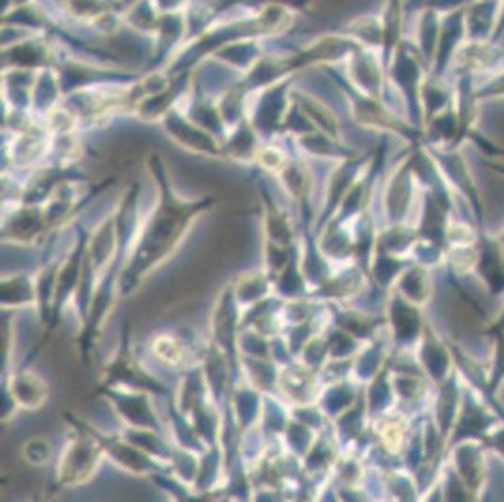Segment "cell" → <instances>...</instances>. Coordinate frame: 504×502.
Here are the masks:
<instances>
[{"label": "cell", "mask_w": 504, "mask_h": 502, "mask_svg": "<svg viewBox=\"0 0 504 502\" xmlns=\"http://www.w3.org/2000/svg\"><path fill=\"white\" fill-rule=\"evenodd\" d=\"M145 171L154 186V203L142 213L134 237L125 249L123 266L119 273L120 300L132 298L140 292L149 276L166 266L185 245L196 222L211 213L219 203L215 194L185 196L173 186L168 164L159 152H149Z\"/></svg>", "instance_id": "6da1fadb"}, {"label": "cell", "mask_w": 504, "mask_h": 502, "mask_svg": "<svg viewBox=\"0 0 504 502\" xmlns=\"http://www.w3.org/2000/svg\"><path fill=\"white\" fill-rule=\"evenodd\" d=\"M70 427L55 461V481L62 490L85 488L96 478L100 466L106 463L98 439L87 427L85 420L66 414Z\"/></svg>", "instance_id": "7a4b0ae2"}, {"label": "cell", "mask_w": 504, "mask_h": 502, "mask_svg": "<svg viewBox=\"0 0 504 502\" xmlns=\"http://www.w3.org/2000/svg\"><path fill=\"white\" fill-rule=\"evenodd\" d=\"M322 70L334 81L335 89L344 103L346 113L352 119V123L361 127L363 130H373L378 134H393L401 136L405 140L414 142L418 137V130L412 123H407L405 119L399 117L386 100L373 98L356 91L354 86L346 83L341 74L332 66H324Z\"/></svg>", "instance_id": "3957f363"}, {"label": "cell", "mask_w": 504, "mask_h": 502, "mask_svg": "<svg viewBox=\"0 0 504 502\" xmlns=\"http://www.w3.org/2000/svg\"><path fill=\"white\" fill-rule=\"evenodd\" d=\"M106 386H119V388H132V390H144L151 391L159 397H171L169 388L162 380L154 374L151 367L140 359L136 354L130 342V330L128 324L125 325L120 341L115 346L110 359L103 363L100 373V388Z\"/></svg>", "instance_id": "277c9868"}, {"label": "cell", "mask_w": 504, "mask_h": 502, "mask_svg": "<svg viewBox=\"0 0 504 502\" xmlns=\"http://www.w3.org/2000/svg\"><path fill=\"white\" fill-rule=\"evenodd\" d=\"M51 399L47 378L27 366H12L3 373V422L21 412H40Z\"/></svg>", "instance_id": "5b68a950"}, {"label": "cell", "mask_w": 504, "mask_h": 502, "mask_svg": "<svg viewBox=\"0 0 504 502\" xmlns=\"http://www.w3.org/2000/svg\"><path fill=\"white\" fill-rule=\"evenodd\" d=\"M100 397L119 422V427L156 429L166 432L162 412L159 408L161 397L144 390L106 386L100 388ZM168 399V397H164Z\"/></svg>", "instance_id": "8992f818"}, {"label": "cell", "mask_w": 504, "mask_h": 502, "mask_svg": "<svg viewBox=\"0 0 504 502\" xmlns=\"http://www.w3.org/2000/svg\"><path fill=\"white\" fill-rule=\"evenodd\" d=\"M298 76L286 78L262 91H254L249 95L247 119L256 128L264 142L277 140L283 136V123L293 100L292 89Z\"/></svg>", "instance_id": "52a82bcc"}, {"label": "cell", "mask_w": 504, "mask_h": 502, "mask_svg": "<svg viewBox=\"0 0 504 502\" xmlns=\"http://www.w3.org/2000/svg\"><path fill=\"white\" fill-rule=\"evenodd\" d=\"M87 427L91 429L93 435L98 439L103 457L120 473H125L134 478H147L151 480L154 474L168 471V466L147 454L145 449L132 444L120 431H108L100 429L89 422H85Z\"/></svg>", "instance_id": "ba28073f"}, {"label": "cell", "mask_w": 504, "mask_h": 502, "mask_svg": "<svg viewBox=\"0 0 504 502\" xmlns=\"http://www.w3.org/2000/svg\"><path fill=\"white\" fill-rule=\"evenodd\" d=\"M159 128L164 132L173 147L190 154V157L224 162L220 137L194 123L179 106L173 108L161 120Z\"/></svg>", "instance_id": "9c48e42d"}, {"label": "cell", "mask_w": 504, "mask_h": 502, "mask_svg": "<svg viewBox=\"0 0 504 502\" xmlns=\"http://www.w3.org/2000/svg\"><path fill=\"white\" fill-rule=\"evenodd\" d=\"M51 235L42 203H8L3 205V243L6 247L34 249Z\"/></svg>", "instance_id": "30bf717a"}, {"label": "cell", "mask_w": 504, "mask_h": 502, "mask_svg": "<svg viewBox=\"0 0 504 502\" xmlns=\"http://www.w3.org/2000/svg\"><path fill=\"white\" fill-rule=\"evenodd\" d=\"M356 91L386 100L388 68L380 51L358 45L341 66H332Z\"/></svg>", "instance_id": "8fae6325"}, {"label": "cell", "mask_w": 504, "mask_h": 502, "mask_svg": "<svg viewBox=\"0 0 504 502\" xmlns=\"http://www.w3.org/2000/svg\"><path fill=\"white\" fill-rule=\"evenodd\" d=\"M203 346L205 342H196L193 339V333H188L185 327L159 330L147 341L149 356L151 359H154L156 366L178 374L200 361Z\"/></svg>", "instance_id": "7c38bea8"}, {"label": "cell", "mask_w": 504, "mask_h": 502, "mask_svg": "<svg viewBox=\"0 0 504 502\" xmlns=\"http://www.w3.org/2000/svg\"><path fill=\"white\" fill-rule=\"evenodd\" d=\"M369 162L371 159H365L363 154H359V157L329 166L326 177L320 185L317 220H315V230L312 232L320 230L326 222L335 217L344 196L349 194V190L354 186V183L358 181L363 169L369 166Z\"/></svg>", "instance_id": "4fadbf2b"}, {"label": "cell", "mask_w": 504, "mask_h": 502, "mask_svg": "<svg viewBox=\"0 0 504 502\" xmlns=\"http://www.w3.org/2000/svg\"><path fill=\"white\" fill-rule=\"evenodd\" d=\"M241 320H243V309L239 307L232 281L226 283L213 301L211 313H210V341L215 342L220 350L228 354L235 363H239L237 352V337L241 332Z\"/></svg>", "instance_id": "5bb4252c"}, {"label": "cell", "mask_w": 504, "mask_h": 502, "mask_svg": "<svg viewBox=\"0 0 504 502\" xmlns=\"http://www.w3.org/2000/svg\"><path fill=\"white\" fill-rule=\"evenodd\" d=\"M260 202V239L264 243L292 249L302 235V228L295 222L293 211L275 200L266 185L258 186Z\"/></svg>", "instance_id": "9a60e30c"}, {"label": "cell", "mask_w": 504, "mask_h": 502, "mask_svg": "<svg viewBox=\"0 0 504 502\" xmlns=\"http://www.w3.org/2000/svg\"><path fill=\"white\" fill-rule=\"evenodd\" d=\"M324 383L320 373L305 367L303 363L293 359L288 366L281 367L279 384H277V395L285 399L290 407L317 405L322 393Z\"/></svg>", "instance_id": "2e32d148"}, {"label": "cell", "mask_w": 504, "mask_h": 502, "mask_svg": "<svg viewBox=\"0 0 504 502\" xmlns=\"http://www.w3.org/2000/svg\"><path fill=\"white\" fill-rule=\"evenodd\" d=\"M290 144L295 149V152L302 154L303 159L310 162H318L322 166H332L343 160L359 157V152L346 144L344 137H337L326 132H312L302 137H295V140H290Z\"/></svg>", "instance_id": "e0dca14e"}, {"label": "cell", "mask_w": 504, "mask_h": 502, "mask_svg": "<svg viewBox=\"0 0 504 502\" xmlns=\"http://www.w3.org/2000/svg\"><path fill=\"white\" fill-rule=\"evenodd\" d=\"M0 305L3 310L17 313V310H37L40 307V290L37 271L20 269L3 273L0 281Z\"/></svg>", "instance_id": "ac0fdd59"}, {"label": "cell", "mask_w": 504, "mask_h": 502, "mask_svg": "<svg viewBox=\"0 0 504 502\" xmlns=\"http://www.w3.org/2000/svg\"><path fill=\"white\" fill-rule=\"evenodd\" d=\"M368 275L369 273L358 262L335 266L329 279L318 290L312 292V298L320 300L322 303H352L365 290Z\"/></svg>", "instance_id": "d6986e66"}, {"label": "cell", "mask_w": 504, "mask_h": 502, "mask_svg": "<svg viewBox=\"0 0 504 502\" xmlns=\"http://www.w3.org/2000/svg\"><path fill=\"white\" fill-rule=\"evenodd\" d=\"M264 140L260 137L251 120L245 119L235 128L228 130L222 140V157L226 164L237 168H256V159Z\"/></svg>", "instance_id": "ffe728a7"}, {"label": "cell", "mask_w": 504, "mask_h": 502, "mask_svg": "<svg viewBox=\"0 0 504 502\" xmlns=\"http://www.w3.org/2000/svg\"><path fill=\"white\" fill-rule=\"evenodd\" d=\"M269 47H271L269 40L239 38L222 44L207 59H213L224 64L226 68H230V70H234L239 76H245L251 68L266 55V51Z\"/></svg>", "instance_id": "44dd1931"}, {"label": "cell", "mask_w": 504, "mask_h": 502, "mask_svg": "<svg viewBox=\"0 0 504 502\" xmlns=\"http://www.w3.org/2000/svg\"><path fill=\"white\" fill-rule=\"evenodd\" d=\"M295 102L300 103L303 108V111L309 115V119L312 120V125L317 127L318 132H326L332 134L337 137H344V130H343V119L339 115V111L335 110V106L329 103V100L315 91L305 89L295 79L293 83V91H292Z\"/></svg>", "instance_id": "7402d4cb"}, {"label": "cell", "mask_w": 504, "mask_h": 502, "mask_svg": "<svg viewBox=\"0 0 504 502\" xmlns=\"http://www.w3.org/2000/svg\"><path fill=\"white\" fill-rule=\"evenodd\" d=\"M414 194V169L410 159L399 164L384 188V213L390 224H403Z\"/></svg>", "instance_id": "603a6c76"}, {"label": "cell", "mask_w": 504, "mask_h": 502, "mask_svg": "<svg viewBox=\"0 0 504 502\" xmlns=\"http://www.w3.org/2000/svg\"><path fill=\"white\" fill-rule=\"evenodd\" d=\"M369 420L371 416L368 403H365V395L361 391L358 401L349 410H344L335 420L329 422V427H332V432L341 449H352L365 437Z\"/></svg>", "instance_id": "cb8c5ba5"}, {"label": "cell", "mask_w": 504, "mask_h": 502, "mask_svg": "<svg viewBox=\"0 0 504 502\" xmlns=\"http://www.w3.org/2000/svg\"><path fill=\"white\" fill-rule=\"evenodd\" d=\"M337 30L349 37L356 45L384 51V25L378 12H361L344 20Z\"/></svg>", "instance_id": "d4e9b609"}, {"label": "cell", "mask_w": 504, "mask_h": 502, "mask_svg": "<svg viewBox=\"0 0 504 502\" xmlns=\"http://www.w3.org/2000/svg\"><path fill=\"white\" fill-rule=\"evenodd\" d=\"M232 286L234 296L243 310L275 296L273 279L262 269V266L256 269H245L235 275L232 279Z\"/></svg>", "instance_id": "484cf974"}, {"label": "cell", "mask_w": 504, "mask_h": 502, "mask_svg": "<svg viewBox=\"0 0 504 502\" xmlns=\"http://www.w3.org/2000/svg\"><path fill=\"white\" fill-rule=\"evenodd\" d=\"M64 100L62 83L55 68H44L38 72L30 95V113L38 119H45L57 110Z\"/></svg>", "instance_id": "4316f807"}, {"label": "cell", "mask_w": 504, "mask_h": 502, "mask_svg": "<svg viewBox=\"0 0 504 502\" xmlns=\"http://www.w3.org/2000/svg\"><path fill=\"white\" fill-rule=\"evenodd\" d=\"M359 395H361V390L356 380L343 378V380H335V383L324 384L317 405L326 414L327 420L332 422L339 416V414L349 410L358 401Z\"/></svg>", "instance_id": "83f0119b"}, {"label": "cell", "mask_w": 504, "mask_h": 502, "mask_svg": "<svg viewBox=\"0 0 504 502\" xmlns=\"http://www.w3.org/2000/svg\"><path fill=\"white\" fill-rule=\"evenodd\" d=\"M281 366L266 358L239 356V376L262 393H275L279 384Z\"/></svg>", "instance_id": "f1b7e54d"}, {"label": "cell", "mask_w": 504, "mask_h": 502, "mask_svg": "<svg viewBox=\"0 0 504 502\" xmlns=\"http://www.w3.org/2000/svg\"><path fill=\"white\" fill-rule=\"evenodd\" d=\"M162 13L164 12L156 6L154 0H132L130 4L125 6L123 13H120V20H123L125 27H128L130 30L153 38L156 29L161 25Z\"/></svg>", "instance_id": "f546056e"}, {"label": "cell", "mask_w": 504, "mask_h": 502, "mask_svg": "<svg viewBox=\"0 0 504 502\" xmlns=\"http://www.w3.org/2000/svg\"><path fill=\"white\" fill-rule=\"evenodd\" d=\"M388 320L393 327V335L397 341H409L418 335L420 330V317L418 310L414 309V303L405 300L401 293H393L388 305Z\"/></svg>", "instance_id": "4dcf8cb0"}, {"label": "cell", "mask_w": 504, "mask_h": 502, "mask_svg": "<svg viewBox=\"0 0 504 502\" xmlns=\"http://www.w3.org/2000/svg\"><path fill=\"white\" fill-rule=\"evenodd\" d=\"M293 147L286 137H277V140L264 142L260 147L258 159H256V169L262 171L264 176L275 179L279 173L286 168V164L293 157Z\"/></svg>", "instance_id": "1f68e13d"}, {"label": "cell", "mask_w": 504, "mask_h": 502, "mask_svg": "<svg viewBox=\"0 0 504 502\" xmlns=\"http://www.w3.org/2000/svg\"><path fill=\"white\" fill-rule=\"evenodd\" d=\"M318 435H320V431L312 429L307 424L295 420L292 416L283 432V444L288 449V454L295 456L298 459H303L310 452V448L315 446Z\"/></svg>", "instance_id": "d6a6232c"}, {"label": "cell", "mask_w": 504, "mask_h": 502, "mask_svg": "<svg viewBox=\"0 0 504 502\" xmlns=\"http://www.w3.org/2000/svg\"><path fill=\"white\" fill-rule=\"evenodd\" d=\"M375 429H376V437L380 446L386 449L388 454H397L401 452L403 442H405V420L399 416H386L382 414L378 416V420L375 422Z\"/></svg>", "instance_id": "836d02e7"}, {"label": "cell", "mask_w": 504, "mask_h": 502, "mask_svg": "<svg viewBox=\"0 0 504 502\" xmlns=\"http://www.w3.org/2000/svg\"><path fill=\"white\" fill-rule=\"evenodd\" d=\"M54 444L42 435H32L23 440L20 448L21 459L32 469H44L54 459Z\"/></svg>", "instance_id": "e575fe53"}, {"label": "cell", "mask_w": 504, "mask_h": 502, "mask_svg": "<svg viewBox=\"0 0 504 502\" xmlns=\"http://www.w3.org/2000/svg\"><path fill=\"white\" fill-rule=\"evenodd\" d=\"M397 293H401L410 303H422L427 293L426 275L422 269L412 267L397 276Z\"/></svg>", "instance_id": "d590c367"}, {"label": "cell", "mask_w": 504, "mask_h": 502, "mask_svg": "<svg viewBox=\"0 0 504 502\" xmlns=\"http://www.w3.org/2000/svg\"><path fill=\"white\" fill-rule=\"evenodd\" d=\"M295 359L303 363L305 367L320 373L322 367L329 361V346H327V339H326V330L312 337L303 346L302 352L298 354V358H295Z\"/></svg>", "instance_id": "8d00e7d4"}, {"label": "cell", "mask_w": 504, "mask_h": 502, "mask_svg": "<svg viewBox=\"0 0 504 502\" xmlns=\"http://www.w3.org/2000/svg\"><path fill=\"white\" fill-rule=\"evenodd\" d=\"M476 98H492V96H504V72L493 78L488 85H483L478 93H475Z\"/></svg>", "instance_id": "74e56055"}, {"label": "cell", "mask_w": 504, "mask_h": 502, "mask_svg": "<svg viewBox=\"0 0 504 502\" xmlns=\"http://www.w3.org/2000/svg\"><path fill=\"white\" fill-rule=\"evenodd\" d=\"M492 332H497V333H504V315L500 317V320L497 322V325L493 327V330H492Z\"/></svg>", "instance_id": "f35d334b"}, {"label": "cell", "mask_w": 504, "mask_h": 502, "mask_svg": "<svg viewBox=\"0 0 504 502\" xmlns=\"http://www.w3.org/2000/svg\"><path fill=\"white\" fill-rule=\"evenodd\" d=\"M120 3H123V4L127 6V4H130V3H132V0H120Z\"/></svg>", "instance_id": "ab89813d"}]
</instances>
